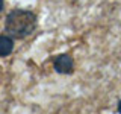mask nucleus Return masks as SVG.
<instances>
[{"label":"nucleus","instance_id":"1","mask_svg":"<svg viewBox=\"0 0 121 114\" xmlns=\"http://www.w3.org/2000/svg\"><path fill=\"white\" fill-rule=\"evenodd\" d=\"M36 17L30 11L15 9L8 14L5 21V29L15 38H24L29 37L35 30Z\"/></svg>","mask_w":121,"mask_h":114},{"label":"nucleus","instance_id":"2","mask_svg":"<svg viewBox=\"0 0 121 114\" xmlns=\"http://www.w3.org/2000/svg\"><path fill=\"white\" fill-rule=\"evenodd\" d=\"M55 70L58 71V73H71L73 71V67H74V62H73V58H71L70 55H59L58 58L55 59Z\"/></svg>","mask_w":121,"mask_h":114},{"label":"nucleus","instance_id":"3","mask_svg":"<svg viewBox=\"0 0 121 114\" xmlns=\"http://www.w3.org/2000/svg\"><path fill=\"white\" fill-rule=\"evenodd\" d=\"M14 49V41L12 38L2 35L0 37V56H8Z\"/></svg>","mask_w":121,"mask_h":114},{"label":"nucleus","instance_id":"4","mask_svg":"<svg viewBox=\"0 0 121 114\" xmlns=\"http://www.w3.org/2000/svg\"><path fill=\"white\" fill-rule=\"evenodd\" d=\"M3 9V0H0V11Z\"/></svg>","mask_w":121,"mask_h":114},{"label":"nucleus","instance_id":"5","mask_svg":"<svg viewBox=\"0 0 121 114\" xmlns=\"http://www.w3.org/2000/svg\"><path fill=\"white\" fill-rule=\"evenodd\" d=\"M118 111H120V114H121V102L118 104Z\"/></svg>","mask_w":121,"mask_h":114}]
</instances>
